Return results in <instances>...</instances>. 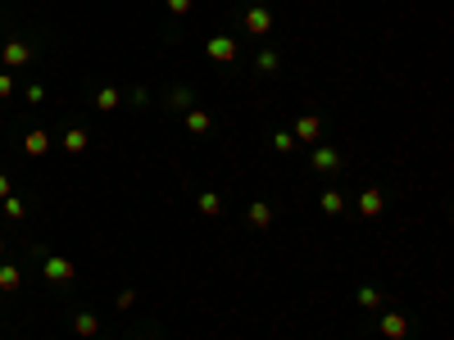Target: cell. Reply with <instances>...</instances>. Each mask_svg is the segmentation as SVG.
I'll use <instances>...</instances> for the list:
<instances>
[{
	"instance_id": "9c48e42d",
	"label": "cell",
	"mask_w": 454,
	"mask_h": 340,
	"mask_svg": "<svg viewBox=\"0 0 454 340\" xmlns=\"http://www.w3.org/2000/svg\"><path fill=\"white\" fill-rule=\"evenodd\" d=\"M168 114H187L191 104H196V91H191V86H178V91H168Z\"/></svg>"
},
{
	"instance_id": "e0dca14e",
	"label": "cell",
	"mask_w": 454,
	"mask_h": 340,
	"mask_svg": "<svg viewBox=\"0 0 454 340\" xmlns=\"http://www.w3.org/2000/svg\"><path fill=\"white\" fill-rule=\"evenodd\" d=\"M86 145H91V132H82V128H73V132H64V150L69 154H82Z\"/></svg>"
},
{
	"instance_id": "4fadbf2b",
	"label": "cell",
	"mask_w": 454,
	"mask_h": 340,
	"mask_svg": "<svg viewBox=\"0 0 454 340\" xmlns=\"http://www.w3.org/2000/svg\"><path fill=\"white\" fill-rule=\"evenodd\" d=\"M196 209L205 213V218H218V213H223V200H218V191H200V196H196Z\"/></svg>"
},
{
	"instance_id": "3957f363",
	"label": "cell",
	"mask_w": 454,
	"mask_h": 340,
	"mask_svg": "<svg viewBox=\"0 0 454 340\" xmlns=\"http://www.w3.org/2000/svg\"><path fill=\"white\" fill-rule=\"evenodd\" d=\"M41 272H46V281H55V286H69V281L77 277V268L69 264V259H60V254H46Z\"/></svg>"
},
{
	"instance_id": "d6986e66",
	"label": "cell",
	"mask_w": 454,
	"mask_h": 340,
	"mask_svg": "<svg viewBox=\"0 0 454 340\" xmlns=\"http://www.w3.org/2000/svg\"><path fill=\"white\" fill-rule=\"evenodd\" d=\"M255 68H259V73H277V68H282V55H277V50H259Z\"/></svg>"
},
{
	"instance_id": "ffe728a7",
	"label": "cell",
	"mask_w": 454,
	"mask_h": 340,
	"mask_svg": "<svg viewBox=\"0 0 454 340\" xmlns=\"http://www.w3.org/2000/svg\"><path fill=\"white\" fill-rule=\"evenodd\" d=\"M295 145H300V141H295L291 132H273V150H277V154H291Z\"/></svg>"
},
{
	"instance_id": "30bf717a",
	"label": "cell",
	"mask_w": 454,
	"mask_h": 340,
	"mask_svg": "<svg viewBox=\"0 0 454 340\" xmlns=\"http://www.w3.org/2000/svg\"><path fill=\"white\" fill-rule=\"evenodd\" d=\"M246 218H250V227H259V231H264V227H273V204L255 200V204L246 209Z\"/></svg>"
},
{
	"instance_id": "9a60e30c",
	"label": "cell",
	"mask_w": 454,
	"mask_h": 340,
	"mask_svg": "<svg viewBox=\"0 0 454 340\" xmlns=\"http://www.w3.org/2000/svg\"><path fill=\"white\" fill-rule=\"evenodd\" d=\"M318 209H323L327 218H341V213H345V196H341V191H327V196L318 200Z\"/></svg>"
},
{
	"instance_id": "ba28073f",
	"label": "cell",
	"mask_w": 454,
	"mask_h": 340,
	"mask_svg": "<svg viewBox=\"0 0 454 340\" xmlns=\"http://www.w3.org/2000/svg\"><path fill=\"white\" fill-rule=\"evenodd\" d=\"M0 60H5L9 68H23L27 60H32V46H27V41H5V50H0Z\"/></svg>"
},
{
	"instance_id": "5b68a950",
	"label": "cell",
	"mask_w": 454,
	"mask_h": 340,
	"mask_svg": "<svg viewBox=\"0 0 454 340\" xmlns=\"http://www.w3.org/2000/svg\"><path fill=\"white\" fill-rule=\"evenodd\" d=\"M205 55H209L214 64H236V41H232V36H209Z\"/></svg>"
},
{
	"instance_id": "7a4b0ae2",
	"label": "cell",
	"mask_w": 454,
	"mask_h": 340,
	"mask_svg": "<svg viewBox=\"0 0 454 340\" xmlns=\"http://www.w3.org/2000/svg\"><path fill=\"white\" fill-rule=\"evenodd\" d=\"M241 23H246L250 36H268V32H273V9H268V5H250L246 14H241Z\"/></svg>"
},
{
	"instance_id": "8fae6325",
	"label": "cell",
	"mask_w": 454,
	"mask_h": 340,
	"mask_svg": "<svg viewBox=\"0 0 454 340\" xmlns=\"http://www.w3.org/2000/svg\"><path fill=\"white\" fill-rule=\"evenodd\" d=\"M209 128H214L209 109H196V104H191V109H187V132H191V136H205Z\"/></svg>"
},
{
	"instance_id": "277c9868",
	"label": "cell",
	"mask_w": 454,
	"mask_h": 340,
	"mask_svg": "<svg viewBox=\"0 0 454 340\" xmlns=\"http://www.w3.org/2000/svg\"><path fill=\"white\" fill-rule=\"evenodd\" d=\"M291 136H295V141H305V145H318V136H323V118H318V114H300Z\"/></svg>"
},
{
	"instance_id": "2e32d148",
	"label": "cell",
	"mask_w": 454,
	"mask_h": 340,
	"mask_svg": "<svg viewBox=\"0 0 454 340\" xmlns=\"http://www.w3.org/2000/svg\"><path fill=\"white\" fill-rule=\"evenodd\" d=\"M73 332L95 340V336H100V318H95V313H77V318H73Z\"/></svg>"
},
{
	"instance_id": "5bb4252c",
	"label": "cell",
	"mask_w": 454,
	"mask_h": 340,
	"mask_svg": "<svg viewBox=\"0 0 454 340\" xmlns=\"http://www.w3.org/2000/svg\"><path fill=\"white\" fill-rule=\"evenodd\" d=\"M23 150L32 154V159H41V154L51 150V136H46V132H27V136H23Z\"/></svg>"
},
{
	"instance_id": "7402d4cb",
	"label": "cell",
	"mask_w": 454,
	"mask_h": 340,
	"mask_svg": "<svg viewBox=\"0 0 454 340\" xmlns=\"http://www.w3.org/2000/svg\"><path fill=\"white\" fill-rule=\"evenodd\" d=\"M27 213V204L18 200V196H5V218H23Z\"/></svg>"
},
{
	"instance_id": "4316f807",
	"label": "cell",
	"mask_w": 454,
	"mask_h": 340,
	"mask_svg": "<svg viewBox=\"0 0 454 340\" xmlns=\"http://www.w3.org/2000/svg\"><path fill=\"white\" fill-rule=\"evenodd\" d=\"M137 340H146V336H137Z\"/></svg>"
},
{
	"instance_id": "6da1fadb",
	"label": "cell",
	"mask_w": 454,
	"mask_h": 340,
	"mask_svg": "<svg viewBox=\"0 0 454 340\" xmlns=\"http://www.w3.org/2000/svg\"><path fill=\"white\" fill-rule=\"evenodd\" d=\"M309 168H314V172H327V177H336V172L345 168V154L336 150V145H314V154H309Z\"/></svg>"
},
{
	"instance_id": "d4e9b609",
	"label": "cell",
	"mask_w": 454,
	"mask_h": 340,
	"mask_svg": "<svg viewBox=\"0 0 454 340\" xmlns=\"http://www.w3.org/2000/svg\"><path fill=\"white\" fill-rule=\"evenodd\" d=\"M9 196V177H5V172H0V200H5Z\"/></svg>"
},
{
	"instance_id": "ac0fdd59",
	"label": "cell",
	"mask_w": 454,
	"mask_h": 340,
	"mask_svg": "<svg viewBox=\"0 0 454 340\" xmlns=\"http://www.w3.org/2000/svg\"><path fill=\"white\" fill-rule=\"evenodd\" d=\"M119 104H123V95L114 91V86H100V91H95V109L109 114V109H119Z\"/></svg>"
},
{
	"instance_id": "52a82bcc",
	"label": "cell",
	"mask_w": 454,
	"mask_h": 340,
	"mask_svg": "<svg viewBox=\"0 0 454 340\" xmlns=\"http://www.w3.org/2000/svg\"><path fill=\"white\" fill-rule=\"evenodd\" d=\"M382 209H386V191H382V186H368V191L359 196V213H363V218H378Z\"/></svg>"
},
{
	"instance_id": "8992f818",
	"label": "cell",
	"mask_w": 454,
	"mask_h": 340,
	"mask_svg": "<svg viewBox=\"0 0 454 340\" xmlns=\"http://www.w3.org/2000/svg\"><path fill=\"white\" fill-rule=\"evenodd\" d=\"M378 332L386 340H404V336H409V318H404V313H382L378 318Z\"/></svg>"
},
{
	"instance_id": "603a6c76",
	"label": "cell",
	"mask_w": 454,
	"mask_h": 340,
	"mask_svg": "<svg viewBox=\"0 0 454 340\" xmlns=\"http://www.w3.org/2000/svg\"><path fill=\"white\" fill-rule=\"evenodd\" d=\"M168 5V14H191V0H163Z\"/></svg>"
},
{
	"instance_id": "44dd1931",
	"label": "cell",
	"mask_w": 454,
	"mask_h": 340,
	"mask_svg": "<svg viewBox=\"0 0 454 340\" xmlns=\"http://www.w3.org/2000/svg\"><path fill=\"white\" fill-rule=\"evenodd\" d=\"M359 304H363V308H382V290L363 286V290H359Z\"/></svg>"
},
{
	"instance_id": "484cf974",
	"label": "cell",
	"mask_w": 454,
	"mask_h": 340,
	"mask_svg": "<svg viewBox=\"0 0 454 340\" xmlns=\"http://www.w3.org/2000/svg\"><path fill=\"white\" fill-rule=\"evenodd\" d=\"M95 340H109V336H95Z\"/></svg>"
},
{
	"instance_id": "cb8c5ba5",
	"label": "cell",
	"mask_w": 454,
	"mask_h": 340,
	"mask_svg": "<svg viewBox=\"0 0 454 340\" xmlns=\"http://www.w3.org/2000/svg\"><path fill=\"white\" fill-rule=\"evenodd\" d=\"M9 95H14V82H9V77L0 73V100H9Z\"/></svg>"
},
{
	"instance_id": "7c38bea8",
	"label": "cell",
	"mask_w": 454,
	"mask_h": 340,
	"mask_svg": "<svg viewBox=\"0 0 454 340\" xmlns=\"http://www.w3.org/2000/svg\"><path fill=\"white\" fill-rule=\"evenodd\" d=\"M18 286H23V268H18V264H0V290L14 295Z\"/></svg>"
}]
</instances>
